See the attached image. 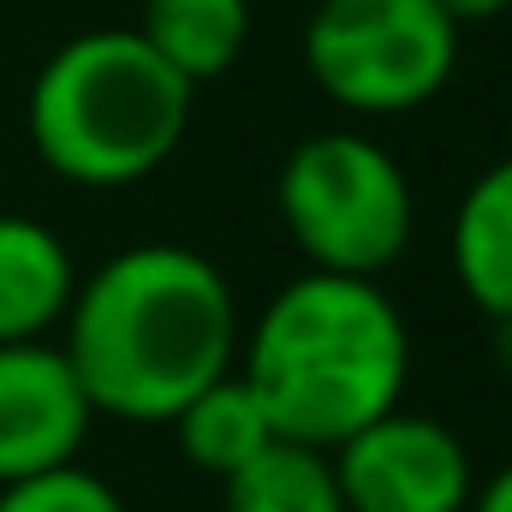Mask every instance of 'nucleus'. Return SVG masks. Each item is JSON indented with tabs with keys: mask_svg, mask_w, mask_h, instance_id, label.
<instances>
[{
	"mask_svg": "<svg viewBox=\"0 0 512 512\" xmlns=\"http://www.w3.org/2000/svg\"><path fill=\"white\" fill-rule=\"evenodd\" d=\"M185 84L137 30H84L60 42L30 84V143L48 173L84 191L149 179L191 126Z\"/></svg>",
	"mask_w": 512,
	"mask_h": 512,
	"instance_id": "3",
	"label": "nucleus"
},
{
	"mask_svg": "<svg viewBox=\"0 0 512 512\" xmlns=\"http://www.w3.org/2000/svg\"><path fill=\"white\" fill-rule=\"evenodd\" d=\"M0 512H131V507L120 501L114 483H102L96 471H84L72 459V465L36 471V477L0 483Z\"/></svg>",
	"mask_w": 512,
	"mask_h": 512,
	"instance_id": "13",
	"label": "nucleus"
},
{
	"mask_svg": "<svg viewBox=\"0 0 512 512\" xmlns=\"http://www.w3.org/2000/svg\"><path fill=\"white\" fill-rule=\"evenodd\" d=\"M78 262L54 227L30 215H0V346L48 340L72 304Z\"/></svg>",
	"mask_w": 512,
	"mask_h": 512,
	"instance_id": "8",
	"label": "nucleus"
},
{
	"mask_svg": "<svg viewBox=\"0 0 512 512\" xmlns=\"http://www.w3.org/2000/svg\"><path fill=\"white\" fill-rule=\"evenodd\" d=\"M316 90L352 114H411L459 66V24L435 0H316L304 24Z\"/></svg>",
	"mask_w": 512,
	"mask_h": 512,
	"instance_id": "5",
	"label": "nucleus"
},
{
	"mask_svg": "<svg viewBox=\"0 0 512 512\" xmlns=\"http://www.w3.org/2000/svg\"><path fill=\"white\" fill-rule=\"evenodd\" d=\"M66 364L96 417L167 423L239 358V298L191 245H131L72 286Z\"/></svg>",
	"mask_w": 512,
	"mask_h": 512,
	"instance_id": "1",
	"label": "nucleus"
},
{
	"mask_svg": "<svg viewBox=\"0 0 512 512\" xmlns=\"http://www.w3.org/2000/svg\"><path fill=\"white\" fill-rule=\"evenodd\" d=\"M167 423H173V441H179L185 465L203 471V477H233L251 453H262L274 441V423H268L262 399L251 393V382L239 370H227L221 382L191 393Z\"/></svg>",
	"mask_w": 512,
	"mask_h": 512,
	"instance_id": "11",
	"label": "nucleus"
},
{
	"mask_svg": "<svg viewBox=\"0 0 512 512\" xmlns=\"http://www.w3.org/2000/svg\"><path fill=\"white\" fill-rule=\"evenodd\" d=\"M447 245L465 298L489 322H512V155H501L465 185Z\"/></svg>",
	"mask_w": 512,
	"mask_h": 512,
	"instance_id": "9",
	"label": "nucleus"
},
{
	"mask_svg": "<svg viewBox=\"0 0 512 512\" xmlns=\"http://www.w3.org/2000/svg\"><path fill=\"white\" fill-rule=\"evenodd\" d=\"M435 6H441V12L465 30V24H489V18H501L512 0H435Z\"/></svg>",
	"mask_w": 512,
	"mask_h": 512,
	"instance_id": "15",
	"label": "nucleus"
},
{
	"mask_svg": "<svg viewBox=\"0 0 512 512\" xmlns=\"http://www.w3.org/2000/svg\"><path fill=\"white\" fill-rule=\"evenodd\" d=\"M137 36L185 84H209L239 66L251 42V0H143Z\"/></svg>",
	"mask_w": 512,
	"mask_h": 512,
	"instance_id": "10",
	"label": "nucleus"
},
{
	"mask_svg": "<svg viewBox=\"0 0 512 512\" xmlns=\"http://www.w3.org/2000/svg\"><path fill=\"white\" fill-rule=\"evenodd\" d=\"M239 376L262 399L274 435L328 453L399 405L411 334L382 280L310 268L262 304Z\"/></svg>",
	"mask_w": 512,
	"mask_h": 512,
	"instance_id": "2",
	"label": "nucleus"
},
{
	"mask_svg": "<svg viewBox=\"0 0 512 512\" xmlns=\"http://www.w3.org/2000/svg\"><path fill=\"white\" fill-rule=\"evenodd\" d=\"M274 209L298 256L322 274L382 280L411 245V179L376 137L316 131L274 179Z\"/></svg>",
	"mask_w": 512,
	"mask_h": 512,
	"instance_id": "4",
	"label": "nucleus"
},
{
	"mask_svg": "<svg viewBox=\"0 0 512 512\" xmlns=\"http://www.w3.org/2000/svg\"><path fill=\"white\" fill-rule=\"evenodd\" d=\"M465 512H512V465H501L483 489H471V507Z\"/></svg>",
	"mask_w": 512,
	"mask_h": 512,
	"instance_id": "14",
	"label": "nucleus"
},
{
	"mask_svg": "<svg viewBox=\"0 0 512 512\" xmlns=\"http://www.w3.org/2000/svg\"><path fill=\"white\" fill-rule=\"evenodd\" d=\"M96 405L54 340L0 346V483L72 465L90 441Z\"/></svg>",
	"mask_w": 512,
	"mask_h": 512,
	"instance_id": "7",
	"label": "nucleus"
},
{
	"mask_svg": "<svg viewBox=\"0 0 512 512\" xmlns=\"http://www.w3.org/2000/svg\"><path fill=\"white\" fill-rule=\"evenodd\" d=\"M328 459L346 512H465L477 489L465 441L441 417L405 405L328 447Z\"/></svg>",
	"mask_w": 512,
	"mask_h": 512,
	"instance_id": "6",
	"label": "nucleus"
},
{
	"mask_svg": "<svg viewBox=\"0 0 512 512\" xmlns=\"http://www.w3.org/2000/svg\"><path fill=\"white\" fill-rule=\"evenodd\" d=\"M221 501L227 512H346L334 459L286 435H274L233 477H221Z\"/></svg>",
	"mask_w": 512,
	"mask_h": 512,
	"instance_id": "12",
	"label": "nucleus"
}]
</instances>
